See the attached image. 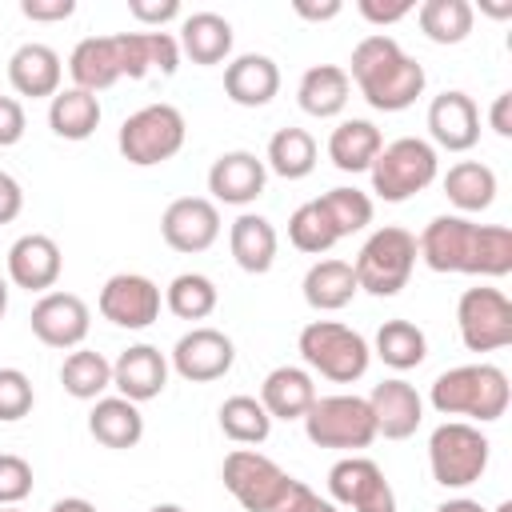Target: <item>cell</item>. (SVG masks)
I'll list each match as a JSON object with an SVG mask.
<instances>
[{
    "instance_id": "12",
    "label": "cell",
    "mask_w": 512,
    "mask_h": 512,
    "mask_svg": "<svg viewBox=\"0 0 512 512\" xmlns=\"http://www.w3.org/2000/svg\"><path fill=\"white\" fill-rule=\"evenodd\" d=\"M328 500L352 512H396V492L372 456H344L328 468Z\"/></svg>"
},
{
    "instance_id": "40",
    "label": "cell",
    "mask_w": 512,
    "mask_h": 512,
    "mask_svg": "<svg viewBox=\"0 0 512 512\" xmlns=\"http://www.w3.org/2000/svg\"><path fill=\"white\" fill-rule=\"evenodd\" d=\"M220 420V432L240 444V448H252V444H264L268 432H272V416L264 412V404L256 396H228L216 412Z\"/></svg>"
},
{
    "instance_id": "6",
    "label": "cell",
    "mask_w": 512,
    "mask_h": 512,
    "mask_svg": "<svg viewBox=\"0 0 512 512\" xmlns=\"http://www.w3.org/2000/svg\"><path fill=\"white\" fill-rule=\"evenodd\" d=\"M368 176H372V192L384 204H404L440 176V152L420 136H400L380 148Z\"/></svg>"
},
{
    "instance_id": "4",
    "label": "cell",
    "mask_w": 512,
    "mask_h": 512,
    "mask_svg": "<svg viewBox=\"0 0 512 512\" xmlns=\"http://www.w3.org/2000/svg\"><path fill=\"white\" fill-rule=\"evenodd\" d=\"M300 360L332 384H356L372 364V344L340 320H308L300 328Z\"/></svg>"
},
{
    "instance_id": "21",
    "label": "cell",
    "mask_w": 512,
    "mask_h": 512,
    "mask_svg": "<svg viewBox=\"0 0 512 512\" xmlns=\"http://www.w3.org/2000/svg\"><path fill=\"white\" fill-rule=\"evenodd\" d=\"M364 400L372 408L376 436H384V440H408V436H416V428L424 420V400H420V392L408 380H400V376L380 380Z\"/></svg>"
},
{
    "instance_id": "52",
    "label": "cell",
    "mask_w": 512,
    "mask_h": 512,
    "mask_svg": "<svg viewBox=\"0 0 512 512\" xmlns=\"http://www.w3.org/2000/svg\"><path fill=\"white\" fill-rule=\"evenodd\" d=\"M340 0H324V4H308V0H296L292 4V12L300 16V20H332V16H340Z\"/></svg>"
},
{
    "instance_id": "41",
    "label": "cell",
    "mask_w": 512,
    "mask_h": 512,
    "mask_svg": "<svg viewBox=\"0 0 512 512\" xmlns=\"http://www.w3.org/2000/svg\"><path fill=\"white\" fill-rule=\"evenodd\" d=\"M324 216L332 220L336 236H352V232H364L372 224V196L360 192V188H328L324 196H316Z\"/></svg>"
},
{
    "instance_id": "1",
    "label": "cell",
    "mask_w": 512,
    "mask_h": 512,
    "mask_svg": "<svg viewBox=\"0 0 512 512\" xmlns=\"http://www.w3.org/2000/svg\"><path fill=\"white\" fill-rule=\"evenodd\" d=\"M416 256L432 272L488 276L500 280L512 272V228L508 224H476L472 216H432L416 236Z\"/></svg>"
},
{
    "instance_id": "30",
    "label": "cell",
    "mask_w": 512,
    "mask_h": 512,
    "mask_svg": "<svg viewBox=\"0 0 512 512\" xmlns=\"http://www.w3.org/2000/svg\"><path fill=\"white\" fill-rule=\"evenodd\" d=\"M348 96H352V80H348V72H344L340 64H312V68L300 76V84H296V104H300V112H308V116H316V120L340 116L344 104H348Z\"/></svg>"
},
{
    "instance_id": "20",
    "label": "cell",
    "mask_w": 512,
    "mask_h": 512,
    "mask_svg": "<svg viewBox=\"0 0 512 512\" xmlns=\"http://www.w3.org/2000/svg\"><path fill=\"white\" fill-rule=\"evenodd\" d=\"M64 272V256L60 244L44 232H24L20 240H12L8 248V280L24 292H52L56 280Z\"/></svg>"
},
{
    "instance_id": "44",
    "label": "cell",
    "mask_w": 512,
    "mask_h": 512,
    "mask_svg": "<svg viewBox=\"0 0 512 512\" xmlns=\"http://www.w3.org/2000/svg\"><path fill=\"white\" fill-rule=\"evenodd\" d=\"M32 496V464L16 452H0V508H12Z\"/></svg>"
},
{
    "instance_id": "22",
    "label": "cell",
    "mask_w": 512,
    "mask_h": 512,
    "mask_svg": "<svg viewBox=\"0 0 512 512\" xmlns=\"http://www.w3.org/2000/svg\"><path fill=\"white\" fill-rule=\"evenodd\" d=\"M64 80V60L56 48L28 40L8 56V84L16 96H32V100H52L60 92Z\"/></svg>"
},
{
    "instance_id": "13",
    "label": "cell",
    "mask_w": 512,
    "mask_h": 512,
    "mask_svg": "<svg viewBox=\"0 0 512 512\" xmlns=\"http://www.w3.org/2000/svg\"><path fill=\"white\" fill-rule=\"evenodd\" d=\"M160 304H164V296H160L156 280H148L140 272H116V276H108L104 288H100V296H96L100 316L108 324H116V328H128V332H140V328L156 324L160 320Z\"/></svg>"
},
{
    "instance_id": "33",
    "label": "cell",
    "mask_w": 512,
    "mask_h": 512,
    "mask_svg": "<svg viewBox=\"0 0 512 512\" xmlns=\"http://www.w3.org/2000/svg\"><path fill=\"white\" fill-rule=\"evenodd\" d=\"M500 184H496V172L480 160H460L444 172V196L448 204L456 208V216H472V212H484L492 208Z\"/></svg>"
},
{
    "instance_id": "37",
    "label": "cell",
    "mask_w": 512,
    "mask_h": 512,
    "mask_svg": "<svg viewBox=\"0 0 512 512\" xmlns=\"http://www.w3.org/2000/svg\"><path fill=\"white\" fill-rule=\"evenodd\" d=\"M420 32L432 44H464L476 24V8L468 0H424L416 4Z\"/></svg>"
},
{
    "instance_id": "48",
    "label": "cell",
    "mask_w": 512,
    "mask_h": 512,
    "mask_svg": "<svg viewBox=\"0 0 512 512\" xmlns=\"http://www.w3.org/2000/svg\"><path fill=\"white\" fill-rule=\"evenodd\" d=\"M24 128H28V116H24V104L16 96H0V148H12L24 140Z\"/></svg>"
},
{
    "instance_id": "55",
    "label": "cell",
    "mask_w": 512,
    "mask_h": 512,
    "mask_svg": "<svg viewBox=\"0 0 512 512\" xmlns=\"http://www.w3.org/2000/svg\"><path fill=\"white\" fill-rule=\"evenodd\" d=\"M488 16H512V4H480Z\"/></svg>"
},
{
    "instance_id": "2",
    "label": "cell",
    "mask_w": 512,
    "mask_h": 512,
    "mask_svg": "<svg viewBox=\"0 0 512 512\" xmlns=\"http://www.w3.org/2000/svg\"><path fill=\"white\" fill-rule=\"evenodd\" d=\"M348 80L360 88V96L376 108V112H404L424 96V64L412 60L392 36L372 32L352 48L348 60Z\"/></svg>"
},
{
    "instance_id": "28",
    "label": "cell",
    "mask_w": 512,
    "mask_h": 512,
    "mask_svg": "<svg viewBox=\"0 0 512 512\" xmlns=\"http://www.w3.org/2000/svg\"><path fill=\"white\" fill-rule=\"evenodd\" d=\"M68 76H72V88H84L92 96L124 80L116 36H84L68 56Z\"/></svg>"
},
{
    "instance_id": "34",
    "label": "cell",
    "mask_w": 512,
    "mask_h": 512,
    "mask_svg": "<svg viewBox=\"0 0 512 512\" xmlns=\"http://www.w3.org/2000/svg\"><path fill=\"white\" fill-rule=\"evenodd\" d=\"M100 100L84 88H60L52 100H48V128L60 136V140H88L96 128H100Z\"/></svg>"
},
{
    "instance_id": "38",
    "label": "cell",
    "mask_w": 512,
    "mask_h": 512,
    "mask_svg": "<svg viewBox=\"0 0 512 512\" xmlns=\"http://www.w3.org/2000/svg\"><path fill=\"white\" fill-rule=\"evenodd\" d=\"M60 384L72 400H100L112 388V364L92 348H72L60 364Z\"/></svg>"
},
{
    "instance_id": "45",
    "label": "cell",
    "mask_w": 512,
    "mask_h": 512,
    "mask_svg": "<svg viewBox=\"0 0 512 512\" xmlns=\"http://www.w3.org/2000/svg\"><path fill=\"white\" fill-rule=\"evenodd\" d=\"M268 512H340V508H336L328 496H316L304 480H296V476H292V480H288V488L280 492V500H276Z\"/></svg>"
},
{
    "instance_id": "56",
    "label": "cell",
    "mask_w": 512,
    "mask_h": 512,
    "mask_svg": "<svg viewBox=\"0 0 512 512\" xmlns=\"http://www.w3.org/2000/svg\"><path fill=\"white\" fill-rule=\"evenodd\" d=\"M4 312H8V280L0 276V320H4Z\"/></svg>"
},
{
    "instance_id": "7",
    "label": "cell",
    "mask_w": 512,
    "mask_h": 512,
    "mask_svg": "<svg viewBox=\"0 0 512 512\" xmlns=\"http://www.w3.org/2000/svg\"><path fill=\"white\" fill-rule=\"evenodd\" d=\"M488 456H492V444L480 432V424L444 420L428 436V468H432V480L440 488H452V492L472 488L484 476Z\"/></svg>"
},
{
    "instance_id": "46",
    "label": "cell",
    "mask_w": 512,
    "mask_h": 512,
    "mask_svg": "<svg viewBox=\"0 0 512 512\" xmlns=\"http://www.w3.org/2000/svg\"><path fill=\"white\" fill-rule=\"evenodd\" d=\"M128 16L148 32H164L168 20H180V0H128Z\"/></svg>"
},
{
    "instance_id": "29",
    "label": "cell",
    "mask_w": 512,
    "mask_h": 512,
    "mask_svg": "<svg viewBox=\"0 0 512 512\" xmlns=\"http://www.w3.org/2000/svg\"><path fill=\"white\" fill-rule=\"evenodd\" d=\"M88 432L96 444L104 448H136L144 440V416H140V404L124 400V396H100L92 400V412H88Z\"/></svg>"
},
{
    "instance_id": "49",
    "label": "cell",
    "mask_w": 512,
    "mask_h": 512,
    "mask_svg": "<svg viewBox=\"0 0 512 512\" xmlns=\"http://www.w3.org/2000/svg\"><path fill=\"white\" fill-rule=\"evenodd\" d=\"M20 12L36 24H60L76 12V0H20Z\"/></svg>"
},
{
    "instance_id": "27",
    "label": "cell",
    "mask_w": 512,
    "mask_h": 512,
    "mask_svg": "<svg viewBox=\"0 0 512 512\" xmlns=\"http://www.w3.org/2000/svg\"><path fill=\"white\" fill-rule=\"evenodd\" d=\"M176 44H180V56H188L200 68H212L232 52V24L220 12H188L180 16Z\"/></svg>"
},
{
    "instance_id": "15",
    "label": "cell",
    "mask_w": 512,
    "mask_h": 512,
    "mask_svg": "<svg viewBox=\"0 0 512 512\" xmlns=\"http://www.w3.org/2000/svg\"><path fill=\"white\" fill-rule=\"evenodd\" d=\"M32 336L48 348H60V352H72L88 340V328H92V312L88 304L76 296V292H44L36 304H32Z\"/></svg>"
},
{
    "instance_id": "3",
    "label": "cell",
    "mask_w": 512,
    "mask_h": 512,
    "mask_svg": "<svg viewBox=\"0 0 512 512\" xmlns=\"http://www.w3.org/2000/svg\"><path fill=\"white\" fill-rule=\"evenodd\" d=\"M512 400V384L508 372L496 364H460L448 368L432 380L428 388V404L440 416H464L468 424H492L508 412Z\"/></svg>"
},
{
    "instance_id": "26",
    "label": "cell",
    "mask_w": 512,
    "mask_h": 512,
    "mask_svg": "<svg viewBox=\"0 0 512 512\" xmlns=\"http://www.w3.org/2000/svg\"><path fill=\"white\" fill-rule=\"evenodd\" d=\"M316 396H320V392H316V380H312L308 368L280 364V368H272V372L264 376L256 400L264 404V412H268L272 420H304V412L312 408Z\"/></svg>"
},
{
    "instance_id": "39",
    "label": "cell",
    "mask_w": 512,
    "mask_h": 512,
    "mask_svg": "<svg viewBox=\"0 0 512 512\" xmlns=\"http://www.w3.org/2000/svg\"><path fill=\"white\" fill-rule=\"evenodd\" d=\"M220 304V288L204 272H180L164 288V308L176 320H208Z\"/></svg>"
},
{
    "instance_id": "35",
    "label": "cell",
    "mask_w": 512,
    "mask_h": 512,
    "mask_svg": "<svg viewBox=\"0 0 512 512\" xmlns=\"http://www.w3.org/2000/svg\"><path fill=\"white\" fill-rule=\"evenodd\" d=\"M316 156H320V148H316V136L308 128H280L268 140L264 168L276 172L280 180H304V176H312Z\"/></svg>"
},
{
    "instance_id": "43",
    "label": "cell",
    "mask_w": 512,
    "mask_h": 512,
    "mask_svg": "<svg viewBox=\"0 0 512 512\" xmlns=\"http://www.w3.org/2000/svg\"><path fill=\"white\" fill-rule=\"evenodd\" d=\"M36 404V392H32V380L20 372V368H0V420L12 424V420H24Z\"/></svg>"
},
{
    "instance_id": "16",
    "label": "cell",
    "mask_w": 512,
    "mask_h": 512,
    "mask_svg": "<svg viewBox=\"0 0 512 512\" xmlns=\"http://www.w3.org/2000/svg\"><path fill=\"white\" fill-rule=\"evenodd\" d=\"M160 236L172 252L196 256L220 240V208L208 196H180L160 216Z\"/></svg>"
},
{
    "instance_id": "36",
    "label": "cell",
    "mask_w": 512,
    "mask_h": 512,
    "mask_svg": "<svg viewBox=\"0 0 512 512\" xmlns=\"http://www.w3.org/2000/svg\"><path fill=\"white\" fill-rule=\"evenodd\" d=\"M372 356H380L392 372H408V368H420L424 356H428V336L412 324V320H384L376 328V344H372Z\"/></svg>"
},
{
    "instance_id": "24",
    "label": "cell",
    "mask_w": 512,
    "mask_h": 512,
    "mask_svg": "<svg viewBox=\"0 0 512 512\" xmlns=\"http://www.w3.org/2000/svg\"><path fill=\"white\" fill-rule=\"evenodd\" d=\"M280 92V64L264 52H244L224 64V96L240 108H264Z\"/></svg>"
},
{
    "instance_id": "51",
    "label": "cell",
    "mask_w": 512,
    "mask_h": 512,
    "mask_svg": "<svg viewBox=\"0 0 512 512\" xmlns=\"http://www.w3.org/2000/svg\"><path fill=\"white\" fill-rule=\"evenodd\" d=\"M488 128L496 132V136H512V92H500L496 100H492V108H488Z\"/></svg>"
},
{
    "instance_id": "57",
    "label": "cell",
    "mask_w": 512,
    "mask_h": 512,
    "mask_svg": "<svg viewBox=\"0 0 512 512\" xmlns=\"http://www.w3.org/2000/svg\"><path fill=\"white\" fill-rule=\"evenodd\" d=\"M148 512H184V508H180V504H152Z\"/></svg>"
},
{
    "instance_id": "31",
    "label": "cell",
    "mask_w": 512,
    "mask_h": 512,
    "mask_svg": "<svg viewBox=\"0 0 512 512\" xmlns=\"http://www.w3.org/2000/svg\"><path fill=\"white\" fill-rule=\"evenodd\" d=\"M300 288H304V304H308L312 312H340V308H348L352 296L360 292L352 264H348V260H336V256L316 260V264L304 272V284H300Z\"/></svg>"
},
{
    "instance_id": "54",
    "label": "cell",
    "mask_w": 512,
    "mask_h": 512,
    "mask_svg": "<svg viewBox=\"0 0 512 512\" xmlns=\"http://www.w3.org/2000/svg\"><path fill=\"white\" fill-rule=\"evenodd\" d=\"M48 512H96V504L84 500V496H64V500H56Z\"/></svg>"
},
{
    "instance_id": "8",
    "label": "cell",
    "mask_w": 512,
    "mask_h": 512,
    "mask_svg": "<svg viewBox=\"0 0 512 512\" xmlns=\"http://www.w3.org/2000/svg\"><path fill=\"white\" fill-rule=\"evenodd\" d=\"M304 436L316 448H336L356 456L360 448H368L376 440V420L364 396L352 392H336V396H316L312 408L304 412Z\"/></svg>"
},
{
    "instance_id": "32",
    "label": "cell",
    "mask_w": 512,
    "mask_h": 512,
    "mask_svg": "<svg viewBox=\"0 0 512 512\" xmlns=\"http://www.w3.org/2000/svg\"><path fill=\"white\" fill-rule=\"evenodd\" d=\"M380 148H384V136H380V128L372 124V120H340L336 128H332V136H328V160L340 168V172H368L372 168V160L380 156Z\"/></svg>"
},
{
    "instance_id": "53",
    "label": "cell",
    "mask_w": 512,
    "mask_h": 512,
    "mask_svg": "<svg viewBox=\"0 0 512 512\" xmlns=\"http://www.w3.org/2000/svg\"><path fill=\"white\" fill-rule=\"evenodd\" d=\"M436 512H488V508L480 500H472V496H452V500L436 504Z\"/></svg>"
},
{
    "instance_id": "25",
    "label": "cell",
    "mask_w": 512,
    "mask_h": 512,
    "mask_svg": "<svg viewBox=\"0 0 512 512\" xmlns=\"http://www.w3.org/2000/svg\"><path fill=\"white\" fill-rule=\"evenodd\" d=\"M228 248H232V260L240 272L248 276H264L272 264H276V252H280V236L272 228L268 216L260 212H240L228 228Z\"/></svg>"
},
{
    "instance_id": "14",
    "label": "cell",
    "mask_w": 512,
    "mask_h": 512,
    "mask_svg": "<svg viewBox=\"0 0 512 512\" xmlns=\"http://www.w3.org/2000/svg\"><path fill=\"white\" fill-rule=\"evenodd\" d=\"M172 372L188 384H212L220 376L232 372L236 364V344L228 332L220 328H208V324H196L192 332H184L172 348Z\"/></svg>"
},
{
    "instance_id": "47",
    "label": "cell",
    "mask_w": 512,
    "mask_h": 512,
    "mask_svg": "<svg viewBox=\"0 0 512 512\" xmlns=\"http://www.w3.org/2000/svg\"><path fill=\"white\" fill-rule=\"evenodd\" d=\"M356 12H360L368 24L384 28V24H396V20L412 16V12H416V0H360Z\"/></svg>"
},
{
    "instance_id": "19",
    "label": "cell",
    "mask_w": 512,
    "mask_h": 512,
    "mask_svg": "<svg viewBox=\"0 0 512 512\" xmlns=\"http://www.w3.org/2000/svg\"><path fill=\"white\" fill-rule=\"evenodd\" d=\"M168 372L172 364L156 344H128L112 360V388L132 404H148L168 388Z\"/></svg>"
},
{
    "instance_id": "11",
    "label": "cell",
    "mask_w": 512,
    "mask_h": 512,
    "mask_svg": "<svg viewBox=\"0 0 512 512\" xmlns=\"http://www.w3.org/2000/svg\"><path fill=\"white\" fill-rule=\"evenodd\" d=\"M220 480L244 512H268L292 476L272 456H264L256 448H232L220 464Z\"/></svg>"
},
{
    "instance_id": "17",
    "label": "cell",
    "mask_w": 512,
    "mask_h": 512,
    "mask_svg": "<svg viewBox=\"0 0 512 512\" xmlns=\"http://www.w3.org/2000/svg\"><path fill=\"white\" fill-rule=\"evenodd\" d=\"M428 144L444 152H468L480 140V108L468 92L448 88L428 104Z\"/></svg>"
},
{
    "instance_id": "18",
    "label": "cell",
    "mask_w": 512,
    "mask_h": 512,
    "mask_svg": "<svg viewBox=\"0 0 512 512\" xmlns=\"http://www.w3.org/2000/svg\"><path fill=\"white\" fill-rule=\"evenodd\" d=\"M264 184H268V168L256 152H244V148H232V152H220L208 168V192H212V204H232V208H244L252 200L264 196Z\"/></svg>"
},
{
    "instance_id": "59",
    "label": "cell",
    "mask_w": 512,
    "mask_h": 512,
    "mask_svg": "<svg viewBox=\"0 0 512 512\" xmlns=\"http://www.w3.org/2000/svg\"><path fill=\"white\" fill-rule=\"evenodd\" d=\"M0 512H20V508H16V504H12V508H0Z\"/></svg>"
},
{
    "instance_id": "9",
    "label": "cell",
    "mask_w": 512,
    "mask_h": 512,
    "mask_svg": "<svg viewBox=\"0 0 512 512\" xmlns=\"http://www.w3.org/2000/svg\"><path fill=\"white\" fill-rule=\"evenodd\" d=\"M184 140H188V124H184V112L176 104H144L116 132L120 156L136 168H152V164L172 160L184 148Z\"/></svg>"
},
{
    "instance_id": "50",
    "label": "cell",
    "mask_w": 512,
    "mask_h": 512,
    "mask_svg": "<svg viewBox=\"0 0 512 512\" xmlns=\"http://www.w3.org/2000/svg\"><path fill=\"white\" fill-rule=\"evenodd\" d=\"M24 212V188L12 172H0V224H12Z\"/></svg>"
},
{
    "instance_id": "10",
    "label": "cell",
    "mask_w": 512,
    "mask_h": 512,
    "mask_svg": "<svg viewBox=\"0 0 512 512\" xmlns=\"http://www.w3.org/2000/svg\"><path fill=\"white\" fill-rule=\"evenodd\" d=\"M456 328L468 352H500L512 344V300L500 288H464L456 300Z\"/></svg>"
},
{
    "instance_id": "42",
    "label": "cell",
    "mask_w": 512,
    "mask_h": 512,
    "mask_svg": "<svg viewBox=\"0 0 512 512\" xmlns=\"http://www.w3.org/2000/svg\"><path fill=\"white\" fill-rule=\"evenodd\" d=\"M288 240H292V248H300L308 256H324L332 244H340V236H336L332 220L324 216L320 200H308L288 216Z\"/></svg>"
},
{
    "instance_id": "23",
    "label": "cell",
    "mask_w": 512,
    "mask_h": 512,
    "mask_svg": "<svg viewBox=\"0 0 512 512\" xmlns=\"http://www.w3.org/2000/svg\"><path fill=\"white\" fill-rule=\"evenodd\" d=\"M116 52L128 80H144L152 72L172 76L180 68V44L172 32H116Z\"/></svg>"
},
{
    "instance_id": "5",
    "label": "cell",
    "mask_w": 512,
    "mask_h": 512,
    "mask_svg": "<svg viewBox=\"0 0 512 512\" xmlns=\"http://www.w3.org/2000/svg\"><path fill=\"white\" fill-rule=\"evenodd\" d=\"M416 260H420L416 256V236L400 224H384L360 244L356 260H352L356 288L368 292V296H380V300L396 296L400 288H408Z\"/></svg>"
},
{
    "instance_id": "58",
    "label": "cell",
    "mask_w": 512,
    "mask_h": 512,
    "mask_svg": "<svg viewBox=\"0 0 512 512\" xmlns=\"http://www.w3.org/2000/svg\"><path fill=\"white\" fill-rule=\"evenodd\" d=\"M492 512H512V500H500V504H496Z\"/></svg>"
}]
</instances>
